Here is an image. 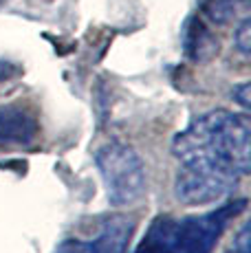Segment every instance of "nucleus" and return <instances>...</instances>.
Here are the masks:
<instances>
[{"instance_id": "obj_1", "label": "nucleus", "mask_w": 251, "mask_h": 253, "mask_svg": "<svg viewBox=\"0 0 251 253\" xmlns=\"http://www.w3.org/2000/svg\"><path fill=\"white\" fill-rule=\"evenodd\" d=\"M181 163H211L236 176L251 169V124L247 115L229 110H211L196 117L172 143Z\"/></svg>"}, {"instance_id": "obj_2", "label": "nucleus", "mask_w": 251, "mask_h": 253, "mask_svg": "<svg viewBox=\"0 0 251 253\" xmlns=\"http://www.w3.org/2000/svg\"><path fill=\"white\" fill-rule=\"evenodd\" d=\"M95 163L113 205H130L146 192V168L130 145L119 141L101 145Z\"/></svg>"}, {"instance_id": "obj_3", "label": "nucleus", "mask_w": 251, "mask_h": 253, "mask_svg": "<svg viewBox=\"0 0 251 253\" xmlns=\"http://www.w3.org/2000/svg\"><path fill=\"white\" fill-rule=\"evenodd\" d=\"M247 201H231L220 205L214 211L201 213V216H190L176 220L167 216V238L174 253H211L218 238L223 236L225 227L245 211Z\"/></svg>"}, {"instance_id": "obj_4", "label": "nucleus", "mask_w": 251, "mask_h": 253, "mask_svg": "<svg viewBox=\"0 0 251 253\" xmlns=\"http://www.w3.org/2000/svg\"><path fill=\"white\" fill-rule=\"evenodd\" d=\"M238 178L240 176L218 165L187 161L181 165L176 174L174 192L178 201L185 205H209V203L225 201L229 194H234Z\"/></svg>"}, {"instance_id": "obj_5", "label": "nucleus", "mask_w": 251, "mask_h": 253, "mask_svg": "<svg viewBox=\"0 0 251 253\" xmlns=\"http://www.w3.org/2000/svg\"><path fill=\"white\" fill-rule=\"evenodd\" d=\"M134 222L128 216H113L106 220V225L101 227L99 236L95 240H69L60 242L53 253H126L128 249L130 236H132Z\"/></svg>"}, {"instance_id": "obj_6", "label": "nucleus", "mask_w": 251, "mask_h": 253, "mask_svg": "<svg viewBox=\"0 0 251 253\" xmlns=\"http://www.w3.org/2000/svg\"><path fill=\"white\" fill-rule=\"evenodd\" d=\"M38 119L18 104L0 108V145H29L38 137Z\"/></svg>"}, {"instance_id": "obj_7", "label": "nucleus", "mask_w": 251, "mask_h": 253, "mask_svg": "<svg viewBox=\"0 0 251 253\" xmlns=\"http://www.w3.org/2000/svg\"><path fill=\"white\" fill-rule=\"evenodd\" d=\"M183 51L194 64H207L218 55L220 42L201 18L192 16L183 29Z\"/></svg>"}, {"instance_id": "obj_8", "label": "nucleus", "mask_w": 251, "mask_h": 253, "mask_svg": "<svg viewBox=\"0 0 251 253\" xmlns=\"http://www.w3.org/2000/svg\"><path fill=\"white\" fill-rule=\"evenodd\" d=\"M134 253H174L167 238V216H159L150 225L143 242L137 247Z\"/></svg>"}, {"instance_id": "obj_9", "label": "nucleus", "mask_w": 251, "mask_h": 253, "mask_svg": "<svg viewBox=\"0 0 251 253\" xmlns=\"http://www.w3.org/2000/svg\"><path fill=\"white\" fill-rule=\"evenodd\" d=\"M238 0H199L201 13L214 24H227L234 20Z\"/></svg>"}, {"instance_id": "obj_10", "label": "nucleus", "mask_w": 251, "mask_h": 253, "mask_svg": "<svg viewBox=\"0 0 251 253\" xmlns=\"http://www.w3.org/2000/svg\"><path fill=\"white\" fill-rule=\"evenodd\" d=\"M234 42H236V48H238L245 57L251 53V20L249 18H245V20L238 24L236 36H234Z\"/></svg>"}, {"instance_id": "obj_11", "label": "nucleus", "mask_w": 251, "mask_h": 253, "mask_svg": "<svg viewBox=\"0 0 251 253\" xmlns=\"http://www.w3.org/2000/svg\"><path fill=\"white\" fill-rule=\"evenodd\" d=\"M249 92H251V84H249V82H245V84H240V86H236V88H234V99L238 101L245 110H247L249 104H251V101H249Z\"/></svg>"}, {"instance_id": "obj_12", "label": "nucleus", "mask_w": 251, "mask_h": 253, "mask_svg": "<svg viewBox=\"0 0 251 253\" xmlns=\"http://www.w3.org/2000/svg\"><path fill=\"white\" fill-rule=\"evenodd\" d=\"M18 73H20L18 64H13V62H9V60H0V84L11 80V77H16Z\"/></svg>"}, {"instance_id": "obj_13", "label": "nucleus", "mask_w": 251, "mask_h": 253, "mask_svg": "<svg viewBox=\"0 0 251 253\" xmlns=\"http://www.w3.org/2000/svg\"><path fill=\"white\" fill-rule=\"evenodd\" d=\"M236 251L238 253H249V225L240 229L238 238H236Z\"/></svg>"}, {"instance_id": "obj_14", "label": "nucleus", "mask_w": 251, "mask_h": 253, "mask_svg": "<svg viewBox=\"0 0 251 253\" xmlns=\"http://www.w3.org/2000/svg\"><path fill=\"white\" fill-rule=\"evenodd\" d=\"M234 253H238V251H234Z\"/></svg>"}]
</instances>
